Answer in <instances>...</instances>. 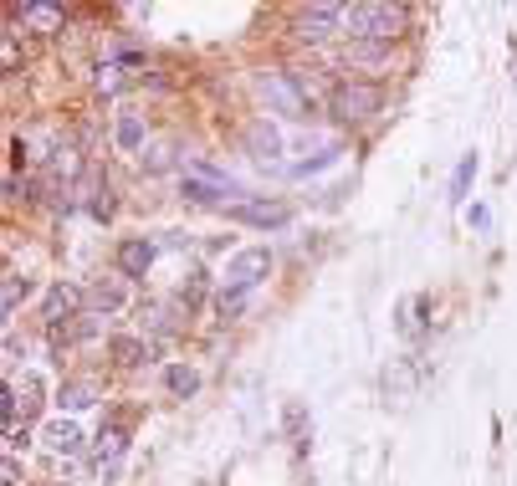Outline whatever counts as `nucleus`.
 Listing matches in <instances>:
<instances>
[{"mask_svg":"<svg viewBox=\"0 0 517 486\" xmlns=\"http://www.w3.org/2000/svg\"><path fill=\"white\" fill-rule=\"evenodd\" d=\"M410 384H415V374H410V364L400 359L390 374H384V389H390V394H410Z\"/></svg>","mask_w":517,"mask_h":486,"instance_id":"nucleus-23","label":"nucleus"},{"mask_svg":"<svg viewBox=\"0 0 517 486\" xmlns=\"http://www.w3.org/2000/svg\"><path fill=\"white\" fill-rule=\"evenodd\" d=\"M420 313H425V297H410L405 307H400V333H420Z\"/></svg>","mask_w":517,"mask_h":486,"instance_id":"nucleus-22","label":"nucleus"},{"mask_svg":"<svg viewBox=\"0 0 517 486\" xmlns=\"http://www.w3.org/2000/svg\"><path fill=\"white\" fill-rule=\"evenodd\" d=\"M256 98L272 103V108L287 113V118H308V98L297 93L292 72H256Z\"/></svg>","mask_w":517,"mask_h":486,"instance_id":"nucleus-3","label":"nucleus"},{"mask_svg":"<svg viewBox=\"0 0 517 486\" xmlns=\"http://www.w3.org/2000/svg\"><path fill=\"white\" fill-rule=\"evenodd\" d=\"M221 195H226V190H215V185H205V180H185V200H195V205H221Z\"/></svg>","mask_w":517,"mask_h":486,"instance_id":"nucleus-21","label":"nucleus"},{"mask_svg":"<svg viewBox=\"0 0 517 486\" xmlns=\"http://www.w3.org/2000/svg\"><path fill=\"white\" fill-rule=\"evenodd\" d=\"M379 103H384V93H379L374 82H338L333 93H328V108H333L343 123H359V118L379 113Z\"/></svg>","mask_w":517,"mask_h":486,"instance_id":"nucleus-2","label":"nucleus"},{"mask_svg":"<svg viewBox=\"0 0 517 486\" xmlns=\"http://www.w3.org/2000/svg\"><path fill=\"white\" fill-rule=\"evenodd\" d=\"M246 149H251V159H262V164H272L277 154H282V134H277V123H251L246 128Z\"/></svg>","mask_w":517,"mask_h":486,"instance_id":"nucleus-9","label":"nucleus"},{"mask_svg":"<svg viewBox=\"0 0 517 486\" xmlns=\"http://www.w3.org/2000/svg\"><path fill=\"white\" fill-rule=\"evenodd\" d=\"M113 144H118V149H128V154H139V149H144V123H139L134 113H123V118H118V128H113Z\"/></svg>","mask_w":517,"mask_h":486,"instance_id":"nucleus-14","label":"nucleus"},{"mask_svg":"<svg viewBox=\"0 0 517 486\" xmlns=\"http://www.w3.org/2000/svg\"><path fill=\"white\" fill-rule=\"evenodd\" d=\"M118 307H123V287H118V282H98V287H88V313H93V318L118 313Z\"/></svg>","mask_w":517,"mask_h":486,"instance_id":"nucleus-11","label":"nucleus"},{"mask_svg":"<svg viewBox=\"0 0 517 486\" xmlns=\"http://www.w3.org/2000/svg\"><path fill=\"white\" fill-rule=\"evenodd\" d=\"M21 16H26L31 26H41V31H57V26H62V6H47V0H26Z\"/></svg>","mask_w":517,"mask_h":486,"instance_id":"nucleus-15","label":"nucleus"},{"mask_svg":"<svg viewBox=\"0 0 517 486\" xmlns=\"http://www.w3.org/2000/svg\"><path fill=\"white\" fill-rule=\"evenodd\" d=\"M21 292H26V287H21V277H6V292H0V307H6V318L21 307Z\"/></svg>","mask_w":517,"mask_h":486,"instance_id":"nucleus-26","label":"nucleus"},{"mask_svg":"<svg viewBox=\"0 0 517 486\" xmlns=\"http://www.w3.org/2000/svg\"><path fill=\"white\" fill-rule=\"evenodd\" d=\"M384 57H390L384 41H354V47H349V62H384Z\"/></svg>","mask_w":517,"mask_h":486,"instance_id":"nucleus-20","label":"nucleus"},{"mask_svg":"<svg viewBox=\"0 0 517 486\" xmlns=\"http://www.w3.org/2000/svg\"><path fill=\"white\" fill-rule=\"evenodd\" d=\"M41 446H47L52 456H77L82 451V430L62 415V420H52L47 430H41Z\"/></svg>","mask_w":517,"mask_h":486,"instance_id":"nucleus-8","label":"nucleus"},{"mask_svg":"<svg viewBox=\"0 0 517 486\" xmlns=\"http://www.w3.org/2000/svg\"><path fill=\"white\" fill-rule=\"evenodd\" d=\"M471 180H477V154H466V159L456 164V180H451V200H466Z\"/></svg>","mask_w":517,"mask_h":486,"instance_id":"nucleus-19","label":"nucleus"},{"mask_svg":"<svg viewBox=\"0 0 517 486\" xmlns=\"http://www.w3.org/2000/svg\"><path fill=\"white\" fill-rule=\"evenodd\" d=\"M343 16H349V6H328V0H323V6H308L303 16H297L292 31L303 36V41H323V36H333V26H338Z\"/></svg>","mask_w":517,"mask_h":486,"instance_id":"nucleus-6","label":"nucleus"},{"mask_svg":"<svg viewBox=\"0 0 517 486\" xmlns=\"http://www.w3.org/2000/svg\"><path fill=\"white\" fill-rule=\"evenodd\" d=\"M144 169H149V174H164V169H169V154H164V149L144 154Z\"/></svg>","mask_w":517,"mask_h":486,"instance_id":"nucleus-28","label":"nucleus"},{"mask_svg":"<svg viewBox=\"0 0 517 486\" xmlns=\"http://www.w3.org/2000/svg\"><path fill=\"white\" fill-rule=\"evenodd\" d=\"M118 87H123V67H118V62H103V67H98V93H118Z\"/></svg>","mask_w":517,"mask_h":486,"instance_id":"nucleus-24","label":"nucleus"},{"mask_svg":"<svg viewBox=\"0 0 517 486\" xmlns=\"http://www.w3.org/2000/svg\"><path fill=\"white\" fill-rule=\"evenodd\" d=\"M287 435H292V440L308 435V410H303V405H287Z\"/></svg>","mask_w":517,"mask_h":486,"instance_id":"nucleus-25","label":"nucleus"},{"mask_svg":"<svg viewBox=\"0 0 517 486\" xmlns=\"http://www.w3.org/2000/svg\"><path fill=\"white\" fill-rule=\"evenodd\" d=\"M343 26L354 31V41H384V47H390V41L400 36V26H405V11L384 6V0H359V6H349Z\"/></svg>","mask_w":517,"mask_h":486,"instance_id":"nucleus-1","label":"nucleus"},{"mask_svg":"<svg viewBox=\"0 0 517 486\" xmlns=\"http://www.w3.org/2000/svg\"><path fill=\"white\" fill-rule=\"evenodd\" d=\"M267 272H272V251H267V246L236 251V256H231V267H226V287H231V292H251Z\"/></svg>","mask_w":517,"mask_h":486,"instance_id":"nucleus-5","label":"nucleus"},{"mask_svg":"<svg viewBox=\"0 0 517 486\" xmlns=\"http://www.w3.org/2000/svg\"><path fill=\"white\" fill-rule=\"evenodd\" d=\"M82 297L77 287H67V282H57L52 292H47V302H41V318H47V328H62V323H72L77 313H82Z\"/></svg>","mask_w":517,"mask_h":486,"instance_id":"nucleus-7","label":"nucleus"},{"mask_svg":"<svg viewBox=\"0 0 517 486\" xmlns=\"http://www.w3.org/2000/svg\"><path fill=\"white\" fill-rule=\"evenodd\" d=\"M149 267H154V241H139V236H134V241L118 246V272H123V277H144Z\"/></svg>","mask_w":517,"mask_h":486,"instance_id":"nucleus-10","label":"nucleus"},{"mask_svg":"<svg viewBox=\"0 0 517 486\" xmlns=\"http://www.w3.org/2000/svg\"><path fill=\"white\" fill-rule=\"evenodd\" d=\"M93 400H98V389H93L88 379H77V384H62V389H57V405H62V415H67V410H88Z\"/></svg>","mask_w":517,"mask_h":486,"instance_id":"nucleus-13","label":"nucleus"},{"mask_svg":"<svg viewBox=\"0 0 517 486\" xmlns=\"http://www.w3.org/2000/svg\"><path fill=\"white\" fill-rule=\"evenodd\" d=\"M471 226L487 231V226H492V210H487V205H477V210H471Z\"/></svg>","mask_w":517,"mask_h":486,"instance_id":"nucleus-30","label":"nucleus"},{"mask_svg":"<svg viewBox=\"0 0 517 486\" xmlns=\"http://www.w3.org/2000/svg\"><path fill=\"white\" fill-rule=\"evenodd\" d=\"M164 384H169V394H180V400H190V394L200 389V374H195V369H185V364H175V369L164 374Z\"/></svg>","mask_w":517,"mask_h":486,"instance_id":"nucleus-18","label":"nucleus"},{"mask_svg":"<svg viewBox=\"0 0 517 486\" xmlns=\"http://www.w3.org/2000/svg\"><path fill=\"white\" fill-rule=\"evenodd\" d=\"M108 353H113L118 364H144V359H149V348H144L139 338H128V333H118V338L108 343Z\"/></svg>","mask_w":517,"mask_h":486,"instance_id":"nucleus-16","label":"nucleus"},{"mask_svg":"<svg viewBox=\"0 0 517 486\" xmlns=\"http://www.w3.org/2000/svg\"><path fill=\"white\" fill-rule=\"evenodd\" d=\"M11 389H16V415L26 410V420H31V415L41 410V379L26 374V384H11Z\"/></svg>","mask_w":517,"mask_h":486,"instance_id":"nucleus-17","label":"nucleus"},{"mask_svg":"<svg viewBox=\"0 0 517 486\" xmlns=\"http://www.w3.org/2000/svg\"><path fill=\"white\" fill-rule=\"evenodd\" d=\"M0 481H6V486H16V481H21V466H16L11 456H6V466H0Z\"/></svg>","mask_w":517,"mask_h":486,"instance_id":"nucleus-29","label":"nucleus"},{"mask_svg":"<svg viewBox=\"0 0 517 486\" xmlns=\"http://www.w3.org/2000/svg\"><path fill=\"white\" fill-rule=\"evenodd\" d=\"M241 307H246V292H231V287H226V297H221V313L231 318V313H241Z\"/></svg>","mask_w":517,"mask_h":486,"instance_id":"nucleus-27","label":"nucleus"},{"mask_svg":"<svg viewBox=\"0 0 517 486\" xmlns=\"http://www.w3.org/2000/svg\"><path fill=\"white\" fill-rule=\"evenodd\" d=\"M226 210H231V220H241V226H256V231H277V226H287V220H292V210H287L282 200H267V195L236 200V205H226Z\"/></svg>","mask_w":517,"mask_h":486,"instance_id":"nucleus-4","label":"nucleus"},{"mask_svg":"<svg viewBox=\"0 0 517 486\" xmlns=\"http://www.w3.org/2000/svg\"><path fill=\"white\" fill-rule=\"evenodd\" d=\"M123 446H128L123 425H113V430H103V435H98V461H103V481L113 476V461L123 456Z\"/></svg>","mask_w":517,"mask_h":486,"instance_id":"nucleus-12","label":"nucleus"}]
</instances>
